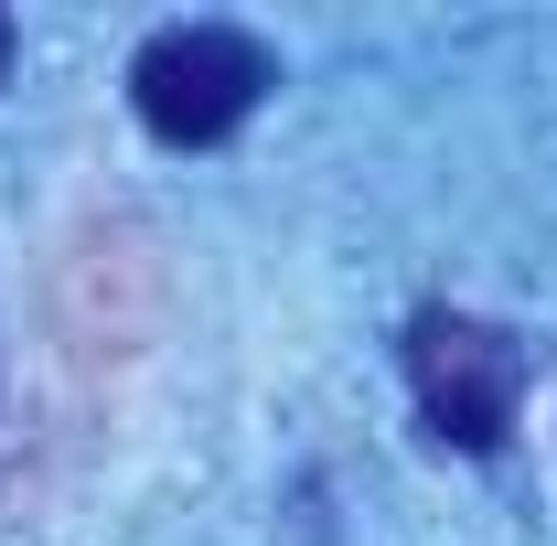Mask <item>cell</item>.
<instances>
[{
  "label": "cell",
  "instance_id": "obj_3",
  "mask_svg": "<svg viewBox=\"0 0 557 546\" xmlns=\"http://www.w3.org/2000/svg\"><path fill=\"white\" fill-rule=\"evenodd\" d=\"M0 75H11V11H0Z\"/></svg>",
  "mask_w": 557,
  "mask_h": 546
},
{
  "label": "cell",
  "instance_id": "obj_1",
  "mask_svg": "<svg viewBox=\"0 0 557 546\" xmlns=\"http://www.w3.org/2000/svg\"><path fill=\"white\" fill-rule=\"evenodd\" d=\"M397 364H408V397H418L440 450L493 461L515 439V418H525V343L504 322L461 311V300H418L408 333H397Z\"/></svg>",
  "mask_w": 557,
  "mask_h": 546
},
{
  "label": "cell",
  "instance_id": "obj_2",
  "mask_svg": "<svg viewBox=\"0 0 557 546\" xmlns=\"http://www.w3.org/2000/svg\"><path fill=\"white\" fill-rule=\"evenodd\" d=\"M278 86V54L247 22H161L129 54V108L161 150H214L236 139Z\"/></svg>",
  "mask_w": 557,
  "mask_h": 546
}]
</instances>
